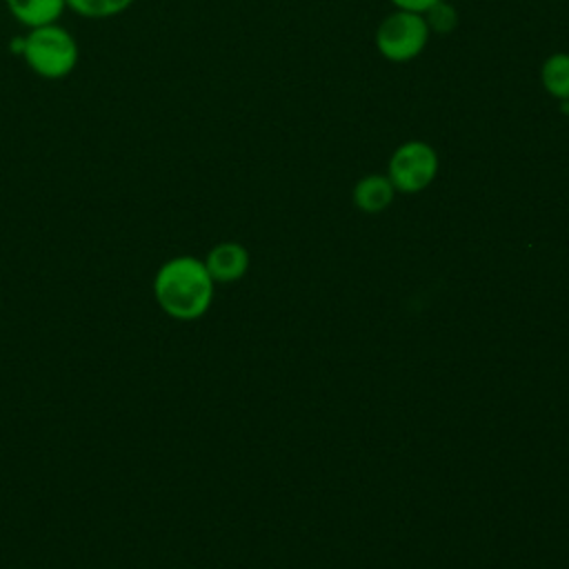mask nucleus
Wrapping results in <instances>:
<instances>
[{
	"instance_id": "7",
	"label": "nucleus",
	"mask_w": 569,
	"mask_h": 569,
	"mask_svg": "<svg viewBox=\"0 0 569 569\" xmlns=\"http://www.w3.org/2000/svg\"><path fill=\"white\" fill-rule=\"evenodd\" d=\"M11 18L24 29L60 22L67 11L64 0H4Z\"/></svg>"
},
{
	"instance_id": "2",
	"label": "nucleus",
	"mask_w": 569,
	"mask_h": 569,
	"mask_svg": "<svg viewBox=\"0 0 569 569\" xmlns=\"http://www.w3.org/2000/svg\"><path fill=\"white\" fill-rule=\"evenodd\" d=\"M9 51L20 56L29 71L42 80L69 78L80 60L78 40L60 22L33 27L22 36H13Z\"/></svg>"
},
{
	"instance_id": "1",
	"label": "nucleus",
	"mask_w": 569,
	"mask_h": 569,
	"mask_svg": "<svg viewBox=\"0 0 569 569\" xmlns=\"http://www.w3.org/2000/svg\"><path fill=\"white\" fill-rule=\"evenodd\" d=\"M216 282L202 260L193 256H176L160 264L153 276V298L158 307L173 320H198L213 302Z\"/></svg>"
},
{
	"instance_id": "11",
	"label": "nucleus",
	"mask_w": 569,
	"mask_h": 569,
	"mask_svg": "<svg viewBox=\"0 0 569 569\" xmlns=\"http://www.w3.org/2000/svg\"><path fill=\"white\" fill-rule=\"evenodd\" d=\"M393 4V9H402V11H413V13H427L431 7H436L442 0H389Z\"/></svg>"
},
{
	"instance_id": "5",
	"label": "nucleus",
	"mask_w": 569,
	"mask_h": 569,
	"mask_svg": "<svg viewBox=\"0 0 569 569\" xmlns=\"http://www.w3.org/2000/svg\"><path fill=\"white\" fill-rule=\"evenodd\" d=\"M202 262L216 284H229L238 282L249 271V251L240 242L224 240L213 244Z\"/></svg>"
},
{
	"instance_id": "3",
	"label": "nucleus",
	"mask_w": 569,
	"mask_h": 569,
	"mask_svg": "<svg viewBox=\"0 0 569 569\" xmlns=\"http://www.w3.org/2000/svg\"><path fill=\"white\" fill-rule=\"evenodd\" d=\"M429 36L431 29L425 13L393 9L380 20L373 33V42L385 60L402 64L416 60L425 51Z\"/></svg>"
},
{
	"instance_id": "8",
	"label": "nucleus",
	"mask_w": 569,
	"mask_h": 569,
	"mask_svg": "<svg viewBox=\"0 0 569 569\" xmlns=\"http://www.w3.org/2000/svg\"><path fill=\"white\" fill-rule=\"evenodd\" d=\"M540 82H542V89L558 102L569 100V53L567 51H553L545 58L540 67Z\"/></svg>"
},
{
	"instance_id": "10",
	"label": "nucleus",
	"mask_w": 569,
	"mask_h": 569,
	"mask_svg": "<svg viewBox=\"0 0 569 569\" xmlns=\"http://www.w3.org/2000/svg\"><path fill=\"white\" fill-rule=\"evenodd\" d=\"M425 18H427L429 29L436 31V33H449L456 27V9L447 0L438 2L436 7H431L425 13Z\"/></svg>"
},
{
	"instance_id": "9",
	"label": "nucleus",
	"mask_w": 569,
	"mask_h": 569,
	"mask_svg": "<svg viewBox=\"0 0 569 569\" xmlns=\"http://www.w3.org/2000/svg\"><path fill=\"white\" fill-rule=\"evenodd\" d=\"M67 9L89 18V20H107L124 13L136 0H64Z\"/></svg>"
},
{
	"instance_id": "4",
	"label": "nucleus",
	"mask_w": 569,
	"mask_h": 569,
	"mask_svg": "<svg viewBox=\"0 0 569 569\" xmlns=\"http://www.w3.org/2000/svg\"><path fill=\"white\" fill-rule=\"evenodd\" d=\"M440 169L438 151L425 140H407L393 149L387 162V176L398 193H418L427 189Z\"/></svg>"
},
{
	"instance_id": "12",
	"label": "nucleus",
	"mask_w": 569,
	"mask_h": 569,
	"mask_svg": "<svg viewBox=\"0 0 569 569\" xmlns=\"http://www.w3.org/2000/svg\"><path fill=\"white\" fill-rule=\"evenodd\" d=\"M560 111L569 118V100H567V102H560Z\"/></svg>"
},
{
	"instance_id": "6",
	"label": "nucleus",
	"mask_w": 569,
	"mask_h": 569,
	"mask_svg": "<svg viewBox=\"0 0 569 569\" xmlns=\"http://www.w3.org/2000/svg\"><path fill=\"white\" fill-rule=\"evenodd\" d=\"M396 187L387 173H367L353 184V204L362 213H382L396 198Z\"/></svg>"
}]
</instances>
